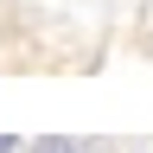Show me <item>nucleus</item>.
<instances>
[{"label": "nucleus", "instance_id": "1", "mask_svg": "<svg viewBox=\"0 0 153 153\" xmlns=\"http://www.w3.org/2000/svg\"><path fill=\"white\" fill-rule=\"evenodd\" d=\"M26 153H83V140H64V134H45V140H32Z\"/></svg>", "mask_w": 153, "mask_h": 153}, {"label": "nucleus", "instance_id": "2", "mask_svg": "<svg viewBox=\"0 0 153 153\" xmlns=\"http://www.w3.org/2000/svg\"><path fill=\"white\" fill-rule=\"evenodd\" d=\"M0 153H19V140H13V134H0Z\"/></svg>", "mask_w": 153, "mask_h": 153}]
</instances>
